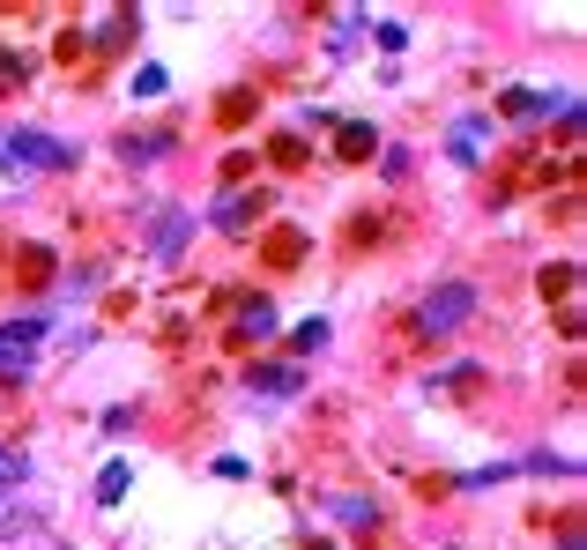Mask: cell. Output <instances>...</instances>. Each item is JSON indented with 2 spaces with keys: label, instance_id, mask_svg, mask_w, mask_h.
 <instances>
[{
  "label": "cell",
  "instance_id": "10",
  "mask_svg": "<svg viewBox=\"0 0 587 550\" xmlns=\"http://www.w3.org/2000/svg\"><path fill=\"white\" fill-rule=\"evenodd\" d=\"M164 89H171V75H164V68H157V60H149V68H134V83H126V97H142V105H157Z\"/></svg>",
  "mask_w": 587,
  "mask_h": 550
},
{
  "label": "cell",
  "instance_id": "11",
  "mask_svg": "<svg viewBox=\"0 0 587 550\" xmlns=\"http://www.w3.org/2000/svg\"><path fill=\"white\" fill-rule=\"evenodd\" d=\"M335 142H342V157H372V149H379L365 120H335Z\"/></svg>",
  "mask_w": 587,
  "mask_h": 550
},
{
  "label": "cell",
  "instance_id": "20",
  "mask_svg": "<svg viewBox=\"0 0 587 550\" xmlns=\"http://www.w3.org/2000/svg\"><path fill=\"white\" fill-rule=\"evenodd\" d=\"M23 476H30V462H23L15 447H0V484H23Z\"/></svg>",
  "mask_w": 587,
  "mask_h": 550
},
{
  "label": "cell",
  "instance_id": "4",
  "mask_svg": "<svg viewBox=\"0 0 587 550\" xmlns=\"http://www.w3.org/2000/svg\"><path fill=\"white\" fill-rule=\"evenodd\" d=\"M260 209H268V194H260V186H253V194H223V201H216V231H231V239H246L253 223H260Z\"/></svg>",
  "mask_w": 587,
  "mask_h": 550
},
{
  "label": "cell",
  "instance_id": "6",
  "mask_svg": "<svg viewBox=\"0 0 587 550\" xmlns=\"http://www.w3.org/2000/svg\"><path fill=\"white\" fill-rule=\"evenodd\" d=\"M246 387H253V394H268V402H283V394H297V387H305V372H297V365H253Z\"/></svg>",
  "mask_w": 587,
  "mask_h": 550
},
{
  "label": "cell",
  "instance_id": "12",
  "mask_svg": "<svg viewBox=\"0 0 587 550\" xmlns=\"http://www.w3.org/2000/svg\"><path fill=\"white\" fill-rule=\"evenodd\" d=\"M164 149H171L164 134H126V142H120V157H126V164H157Z\"/></svg>",
  "mask_w": 587,
  "mask_h": 550
},
{
  "label": "cell",
  "instance_id": "17",
  "mask_svg": "<svg viewBox=\"0 0 587 550\" xmlns=\"http://www.w3.org/2000/svg\"><path fill=\"white\" fill-rule=\"evenodd\" d=\"M38 335H45V320H38V313H23V320H8V328H0V342H23V350H30Z\"/></svg>",
  "mask_w": 587,
  "mask_h": 550
},
{
  "label": "cell",
  "instance_id": "19",
  "mask_svg": "<svg viewBox=\"0 0 587 550\" xmlns=\"http://www.w3.org/2000/svg\"><path fill=\"white\" fill-rule=\"evenodd\" d=\"M297 350H305V357H313V350H328V320H320V313L297 328Z\"/></svg>",
  "mask_w": 587,
  "mask_h": 550
},
{
  "label": "cell",
  "instance_id": "8",
  "mask_svg": "<svg viewBox=\"0 0 587 550\" xmlns=\"http://www.w3.org/2000/svg\"><path fill=\"white\" fill-rule=\"evenodd\" d=\"M239 335H246V342L276 335V305H268V297H246V305H239Z\"/></svg>",
  "mask_w": 587,
  "mask_h": 550
},
{
  "label": "cell",
  "instance_id": "3",
  "mask_svg": "<svg viewBox=\"0 0 587 550\" xmlns=\"http://www.w3.org/2000/svg\"><path fill=\"white\" fill-rule=\"evenodd\" d=\"M484 149H491V120H484V112H462L454 134H447V157H454V164H484Z\"/></svg>",
  "mask_w": 587,
  "mask_h": 550
},
{
  "label": "cell",
  "instance_id": "2",
  "mask_svg": "<svg viewBox=\"0 0 587 550\" xmlns=\"http://www.w3.org/2000/svg\"><path fill=\"white\" fill-rule=\"evenodd\" d=\"M468 313H476V291L468 283H439V291H424L417 328L424 335H454V328H468Z\"/></svg>",
  "mask_w": 587,
  "mask_h": 550
},
{
  "label": "cell",
  "instance_id": "7",
  "mask_svg": "<svg viewBox=\"0 0 587 550\" xmlns=\"http://www.w3.org/2000/svg\"><path fill=\"white\" fill-rule=\"evenodd\" d=\"M565 105V89H505V120H543Z\"/></svg>",
  "mask_w": 587,
  "mask_h": 550
},
{
  "label": "cell",
  "instance_id": "15",
  "mask_svg": "<svg viewBox=\"0 0 587 550\" xmlns=\"http://www.w3.org/2000/svg\"><path fill=\"white\" fill-rule=\"evenodd\" d=\"M30 83V60H23V52H8V45H0V89H23Z\"/></svg>",
  "mask_w": 587,
  "mask_h": 550
},
{
  "label": "cell",
  "instance_id": "21",
  "mask_svg": "<svg viewBox=\"0 0 587 550\" xmlns=\"http://www.w3.org/2000/svg\"><path fill=\"white\" fill-rule=\"evenodd\" d=\"M305 550H335V543H305Z\"/></svg>",
  "mask_w": 587,
  "mask_h": 550
},
{
  "label": "cell",
  "instance_id": "13",
  "mask_svg": "<svg viewBox=\"0 0 587 550\" xmlns=\"http://www.w3.org/2000/svg\"><path fill=\"white\" fill-rule=\"evenodd\" d=\"M328 513H335V521H350V528H379V506H372V499H328Z\"/></svg>",
  "mask_w": 587,
  "mask_h": 550
},
{
  "label": "cell",
  "instance_id": "5",
  "mask_svg": "<svg viewBox=\"0 0 587 550\" xmlns=\"http://www.w3.org/2000/svg\"><path fill=\"white\" fill-rule=\"evenodd\" d=\"M186 239H194V209H164L157 223H149V254H157V260H179Z\"/></svg>",
  "mask_w": 587,
  "mask_h": 550
},
{
  "label": "cell",
  "instance_id": "1",
  "mask_svg": "<svg viewBox=\"0 0 587 550\" xmlns=\"http://www.w3.org/2000/svg\"><path fill=\"white\" fill-rule=\"evenodd\" d=\"M68 164H75V149L52 142V134H38V127L0 134V171H68Z\"/></svg>",
  "mask_w": 587,
  "mask_h": 550
},
{
  "label": "cell",
  "instance_id": "9",
  "mask_svg": "<svg viewBox=\"0 0 587 550\" xmlns=\"http://www.w3.org/2000/svg\"><path fill=\"white\" fill-rule=\"evenodd\" d=\"M126 484H134V462H105V476H97V506H120Z\"/></svg>",
  "mask_w": 587,
  "mask_h": 550
},
{
  "label": "cell",
  "instance_id": "16",
  "mask_svg": "<svg viewBox=\"0 0 587 550\" xmlns=\"http://www.w3.org/2000/svg\"><path fill=\"white\" fill-rule=\"evenodd\" d=\"M521 468H536V476H580V462H573V454H528Z\"/></svg>",
  "mask_w": 587,
  "mask_h": 550
},
{
  "label": "cell",
  "instance_id": "14",
  "mask_svg": "<svg viewBox=\"0 0 587 550\" xmlns=\"http://www.w3.org/2000/svg\"><path fill=\"white\" fill-rule=\"evenodd\" d=\"M30 372H38V357L23 342H0V380H30Z\"/></svg>",
  "mask_w": 587,
  "mask_h": 550
},
{
  "label": "cell",
  "instance_id": "18",
  "mask_svg": "<svg viewBox=\"0 0 587 550\" xmlns=\"http://www.w3.org/2000/svg\"><path fill=\"white\" fill-rule=\"evenodd\" d=\"M372 38H379V52H402V45H409V23L387 15V23H372Z\"/></svg>",
  "mask_w": 587,
  "mask_h": 550
}]
</instances>
